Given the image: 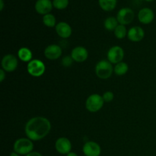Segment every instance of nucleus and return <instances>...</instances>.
<instances>
[{"mask_svg":"<svg viewBox=\"0 0 156 156\" xmlns=\"http://www.w3.org/2000/svg\"><path fill=\"white\" fill-rule=\"evenodd\" d=\"M70 56H72L74 62H84L88 59V51L85 47L77 46L72 50Z\"/></svg>","mask_w":156,"mask_h":156,"instance_id":"nucleus-11","label":"nucleus"},{"mask_svg":"<svg viewBox=\"0 0 156 156\" xmlns=\"http://www.w3.org/2000/svg\"><path fill=\"white\" fill-rule=\"evenodd\" d=\"M124 58V50L120 46H113L107 53V59L111 63L116 64L122 62Z\"/></svg>","mask_w":156,"mask_h":156,"instance_id":"nucleus-6","label":"nucleus"},{"mask_svg":"<svg viewBox=\"0 0 156 156\" xmlns=\"http://www.w3.org/2000/svg\"><path fill=\"white\" fill-rule=\"evenodd\" d=\"M146 2H152V1H153V0H146Z\"/></svg>","mask_w":156,"mask_h":156,"instance_id":"nucleus-31","label":"nucleus"},{"mask_svg":"<svg viewBox=\"0 0 156 156\" xmlns=\"http://www.w3.org/2000/svg\"><path fill=\"white\" fill-rule=\"evenodd\" d=\"M9 156H21L19 155V154H18L17 153V152H11L10 153V155Z\"/></svg>","mask_w":156,"mask_h":156,"instance_id":"nucleus-30","label":"nucleus"},{"mask_svg":"<svg viewBox=\"0 0 156 156\" xmlns=\"http://www.w3.org/2000/svg\"><path fill=\"white\" fill-rule=\"evenodd\" d=\"M18 56L20 60L27 63L33 59L32 51L27 47H21L18 51Z\"/></svg>","mask_w":156,"mask_h":156,"instance_id":"nucleus-17","label":"nucleus"},{"mask_svg":"<svg viewBox=\"0 0 156 156\" xmlns=\"http://www.w3.org/2000/svg\"><path fill=\"white\" fill-rule=\"evenodd\" d=\"M14 152H17L20 155H27V154L33 152L34 143L32 140L27 137L19 138L16 140L13 146Z\"/></svg>","mask_w":156,"mask_h":156,"instance_id":"nucleus-3","label":"nucleus"},{"mask_svg":"<svg viewBox=\"0 0 156 156\" xmlns=\"http://www.w3.org/2000/svg\"><path fill=\"white\" fill-rule=\"evenodd\" d=\"M66 156H79V155H78L77 153H76V152H70L69 153L67 154Z\"/></svg>","mask_w":156,"mask_h":156,"instance_id":"nucleus-29","label":"nucleus"},{"mask_svg":"<svg viewBox=\"0 0 156 156\" xmlns=\"http://www.w3.org/2000/svg\"><path fill=\"white\" fill-rule=\"evenodd\" d=\"M128 70H129V66L126 62L123 61L116 64L114 66V73L119 76H124L125 74H126Z\"/></svg>","mask_w":156,"mask_h":156,"instance_id":"nucleus-20","label":"nucleus"},{"mask_svg":"<svg viewBox=\"0 0 156 156\" xmlns=\"http://www.w3.org/2000/svg\"><path fill=\"white\" fill-rule=\"evenodd\" d=\"M94 72L99 79H108L114 73V66L108 59H101L95 65Z\"/></svg>","mask_w":156,"mask_h":156,"instance_id":"nucleus-2","label":"nucleus"},{"mask_svg":"<svg viewBox=\"0 0 156 156\" xmlns=\"http://www.w3.org/2000/svg\"><path fill=\"white\" fill-rule=\"evenodd\" d=\"M82 152L85 156H100L101 148L96 142L88 141L83 145Z\"/></svg>","mask_w":156,"mask_h":156,"instance_id":"nucleus-10","label":"nucleus"},{"mask_svg":"<svg viewBox=\"0 0 156 156\" xmlns=\"http://www.w3.org/2000/svg\"><path fill=\"white\" fill-rule=\"evenodd\" d=\"M25 156H43L42 155H41V153H40V152H30V153H29V154H27V155H25Z\"/></svg>","mask_w":156,"mask_h":156,"instance_id":"nucleus-27","label":"nucleus"},{"mask_svg":"<svg viewBox=\"0 0 156 156\" xmlns=\"http://www.w3.org/2000/svg\"><path fill=\"white\" fill-rule=\"evenodd\" d=\"M44 53L47 59L56 60L61 56L62 53V50L60 46L57 45V44H50L46 47Z\"/></svg>","mask_w":156,"mask_h":156,"instance_id":"nucleus-12","label":"nucleus"},{"mask_svg":"<svg viewBox=\"0 0 156 156\" xmlns=\"http://www.w3.org/2000/svg\"><path fill=\"white\" fill-rule=\"evenodd\" d=\"M102 98H103L105 102H111L114 100V94L112 92V91H105V93L102 95Z\"/></svg>","mask_w":156,"mask_h":156,"instance_id":"nucleus-25","label":"nucleus"},{"mask_svg":"<svg viewBox=\"0 0 156 156\" xmlns=\"http://www.w3.org/2000/svg\"><path fill=\"white\" fill-rule=\"evenodd\" d=\"M53 8V2L51 0H37L34 5L35 11L43 15L50 13Z\"/></svg>","mask_w":156,"mask_h":156,"instance_id":"nucleus-13","label":"nucleus"},{"mask_svg":"<svg viewBox=\"0 0 156 156\" xmlns=\"http://www.w3.org/2000/svg\"><path fill=\"white\" fill-rule=\"evenodd\" d=\"M116 18H117L119 24L126 26L133 22L134 18H135V13L130 8L124 7L118 11Z\"/></svg>","mask_w":156,"mask_h":156,"instance_id":"nucleus-7","label":"nucleus"},{"mask_svg":"<svg viewBox=\"0 0 156 156\" xmlns=\"http://www.w3.org/2000/svg\"><path fill=\"white\" fill-rule=\"evenodd\" d=\"M128 30H126V27L125 25L123 24H120L116 27L115 30H114V34L115 35L116 37L119 40H121L127 37Z\"/></svg>","mask_w":156,"mask_h":156,"instance_id":"nucleus-22","label":"nucleus"},{"mask_svg":"<svg viewBox=\"0 0 156 156\" xmlns=\"http://www.w3.org/2000/svg\"><path fill=\"white\" fill-rule=\"evenodd\" d=\"M43 23L48 27H54L56 25V17L51 13L47 14L43 16Z\"/></svg>","mask_w":156,"mask_h":156,"instance_id":"nucleus-21","label":"nucleus"},{"mask_svg":"<svg viewBox=\"0 0 156 156\" xmlns=\"http://www.w3.org/2000/svg\"><path fill=\"white\" fill-rule=\"evenodd\" d=\"M98 3L102 10L105 12H111L117 6V0H98Z\"/></svg>","mask_w":156,"mask_h":156,"instance_id":"nucleus-18","label":"nucleus"},{"mask_svg":"<svg viewBox=\"0 0 156 156\" xmlns=\"http://www.w3.org/2000/svg\"><path fill=\"white\" fill-rule=\"evenodd\" d=\"M51 123L44 117H34L27 120L24 126V132L32 141H40L45 138L51 130Z\"/></svg>","mask_w":156,"mask_h":156,"instance_id":"nucleus-1","label":"nucleus"},{"mask_svg":"<svg viewBox=\"0 0 156 156\" xmlns=\"http://www.w3.org/2000/svg\"><path fill=\"white\" fill-rule=\"evenodd\" d=\"M55 30L59 37L62 39H67L70 37L73 34V30L69 24L65 21H60L57 23L55 27Z\"/></svg>","mask_w":156,"mask_h":156,"instance_id":"nucleus-14","label":"nucleus"},{"mask_svg":"<svg viewBox=\"0 0 156 156\" xmlns=\"http://www.w3.org/2000/svg\"><path fill=\"white\" fill-rule=\"evenodd\" d=\"M72 143L66 137H59L55 142V149L58 153L66 155L72 152Z\"/></svg>","mask_w":156,"mask_h":156,"instance_id":"nucleus-9","label":"nucleus"},{"mask_svg":"<svg viewBox=\"0 0 156 156\" xmlns=\"http://www.w3.org/2000/svg\"><path fill=\"white\" fill-rule=\"evenodd\" d=\"M53 8L58 10H63L66 9L69 5V0H53Z\"/></svg>","mask_w":156,"mask_h":156,"instance_id":"nucleus-23","label":"nucleus"},{"mask_svg":"<svg viewBox=\"0 0 156 156\" xmlns=\"http://www.w3.org/2000/svg\"><path fill=\"white\" fill-rule=\"evenodd\" d=\"M73 62L74 60L71 56H66L62 59V65L64 67H70L73 65Z\"/></svg>","mask_w":156,"mask_h":156,"instance_id":"nucleus-24","label":"nucleus"},{"mask_svg":"<svg viewBox=\"0 0 156 156\" xmlns=\"http://www.w3.org/2000/svg\"><path fill=\"white\" fill-rule=\"evenodd\" d=\"M1 65L2 69L6 73H12L18 68V59L15 55L6 54L2 59Z\"/></svg>","mask_w":156,"mask_h":156,"instance_id":"nucleus-8","label":"nucleus"},{"mask_svg":"<svg viewBox=\"0 0 156 156\" xmlns=\"http://www.w3.org/2000/svg\"><path fill=\"white\" fill-rule=\"evenodd\" d=\"M138 20L143 24H149L153 21L155 18V14L152 9L149 8H143L138 12Z\"/></svg>","mask_w":156,"mask_h":156,"instance_id":"nucleus-15","label":"nucleus"},{"mask_svg":"<svg viewBox=\"0 0 156 156\" xmlns=\"http://www.w3.org/2000/svg\"><path fill=\"white\" fill-rule=\"evenodd\" d=\"M0 10L2 11L3 9H4V1L3 0H0Z\"/></svg>","mask_w":156,"mask_h":156,"instance_id":"nucleus-28","label":"nucleus"},{"mask_svg":"<svg viewBox=\"0 0 156 156\" xmlns=\"http://www.w3.org/2000/svg\"><path fill=\"white\" fill-rule=\"evenodd\" d=\"M27 71L33 77H41L46 71L45 64L41 59H32L27 63Z\"/></svg>","mask_w":156,"mask_h":156,"instance_id":"nucleus-5","label":"nucleus"},{"mask_svg":"<svg viewBox=\"0 0 156 156\" xmlns=\"http://www.w3.org/2000/svg\"><path fill=\"white\" fill-rule=\"evenodd\" d=\"M145 31L140 26H134L128 30L127 37L132 42H140L144 38Z\"/></svg>","mask_w":156,"mask_h":156,"instance_id":"nucleus-16","label":"nucleus"},{"mask_svg":"<svg viewBox=\"0 0 156 156\" xmlns=\"http://www.w3.org/2000/svg\"><path fill=\"white\" fill-rule=\"evenodd\" d=\"M6 72L5 70H3L2 69H0V82H3V81L5 80V76H6Z\"/></svg>","mask_w":156,"mask_h":156,"instance_id":"nucleus-26","label":"nucleus"},{"mask_svg":"<svg viewBox=\"0 0 156 156\" xmlns=\"http://www.w3.org/2000/svg\"><path fill=\"white\" fill-rule=\"evenodd\" d=\"M118 25L119 22L115 17H108L104 21V26H105V29L108 30V31H114Z\"/></svg>","mask_w":156,"mask_h":156,"instance_id":"nucleus-19","label":"nucleus"},{"mask_svg":"<svg viewBox=\"0 0 156 156\" xmlns=\"http://www.w3.org/2000/svg\"><path fill=\"white\" fill-rule=\"evenodd\" d=\"M105 101L102 95L98 94H90L85 101V108L89 112L96 113L100 111L104 106Z\"/></svg>","mask_w":156,"mask_h":156,"instance_id":"nucleus-4","label":"nucleus"}]
</instances>
